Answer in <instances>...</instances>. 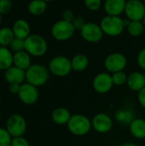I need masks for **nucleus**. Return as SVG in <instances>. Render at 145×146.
I'll use <instances>...</instances> for the list:
<instances>
[{
    "label": "nucleus",
    "instance_id": "nucleus-1",
    "mask_svg": "<svg viewBox=\"0 0 145 146\" xmlns=\"http://www.w3.org/2000/svg\"><path fill=\"white\" fill-rule=\"evenodd\" d=\"M50 78V71L48 68L42 64H32L26 70V82L40 87L44 86Z\"/></svg>",
    "mask_w": 145,
    "mask_h": 146
},
{
    "label": "nucleus",
    "instance_id": "nucleus-2",
    "mask_svg": "<svg viewBox=\"0 0 145 146\" xmlns=\"http://www.w3.org/2000/svg\"><path fill=\"white\" fill-rule=\"evenodd\" d=\"M25 50L31 56L40 57L44 56L48 50L46 39L37 33H31L25 40Z\"/></svg>",
    "mask_w": 145,
    "mask_h": 146
},
{
    "label": "nucleus",
    "instance_id": "nucleus-3",
    "mask_svg": "<svg viewBox=\"0 0 145 146\" xmlns=\"http://www.w3.org/2000/svg\"><path fill=\"white\" fill-rule=\"evenodd\" d=\"M99 25L103 33L109 37H116L121 35L126 27L124 20L121 16L108 15L101 20Z\"/></svg>",
    "mask_w": 145,
    "mask_h": 146
},
{
    "label": "nucleus",
    "instance_id": "nucleus-4",
    "mask_svg": "<svg viewBox=\"0 0 145 146\" xmlns=\"http://www.w3.org/2000/svg\"><path fill=\"white\" fill-rule=\"evenodd\" d=\"M69 132L75 136H84L90 133L92 126L91 121L81 114L73 115L67 124Z\"/></svg>",
    "mask_w": 145,
    "mask_h": 146
},
{
    "label": "nucleus",
    "instance_id": "nucleus-5",
    "mask_svg": "<svg viewBox=\"0 0 145 146\" xmlns=\"http://www.w3.org/2000/svg\"><path fill=\"white\" fill-rule=\"evenodd\" d=\"M48 69L56 77H66L73 71L71 60L65 56H54L49 62Z\"/></svg>",
    "mask_w": 145,
    "mask_h": 146
},
{
    "label": "nucleus",
    "instance_id": "nucleus-6",
    "mask_svg": "<svg viewBox=\"0 0 145 146\" xmlns=\"http://www.w3.org/2000/svg\"><path fill=\"white\" fill-rule=\"evenodd\" d=\"M75 32V28L72 22L60 20L56 21L50 29L51 36L57 41H67L70 39Z\"/></svg>",
    "mask_w": 145,
    "mask_h": 146
},
{
    "label": "nucleus",
    "instance_id": "nucleus-7",
    "mask_svg": "<svg viewBox=\"0 0 145 146\" xmlns=\"http://www.w3.org/2000/svg\"><path fill=\"white\" fill-rule=\"evenodd\" d=\"M26 121L24 118V116H22L20 114L11 115L8 118L5 127V128L7 129V131L9 132L12 138L23 136L26 131Z\"/></svg>",
    "mask_w": 145,
    "mask_h": 146
},
{
    "label": "nucleus",
    "instance_id": "nucleus-8",
    "mask_svg": "<svg viewBox=\"0 0 145 146\" xmlns=\"http://www.w3.org/2000/svg\"><path fill=\"white\" fill-rule=\"evenodd\" d=\"M127 65L126 56L120 52H114L107 56L104 60V68L109 73L114 74L123 71Z\"/></svg>",
    "mask_w": 145,
    "mask_h": 146
},
{
    "label": "nucleus",
    "instance_id": "nucleus-9",
    "mask_svg": "<svg viewBox=\"0 0 145 146\" xmlns=\"http://www.w3.org/2000/svg\"><path fill=\"white\" fill-rule=\"evenodd\" d=\"M79 32L83 39L91 44L99 42L104 34L100 25L94 22H86Z\"/></svg>",
    "mask_w": 145,
    "mask_h": 146
},
{
    "label": "nucleus",
    "instance_id": "nucleus-10",
    "mask_svg": "<svg viewBox=\"0 0 145 146\" xmlns=\"http://www.w3.org/2000/svg\"><path fill=\"white\" fill-rule=\"evenodd\" d=\"M124 13L130 21H143L145 15L144 3L142 0H128Z\"/></svg>",
    "mask_w": 145,
    "mask_h": 146
},
{
    "label": "nucleus",
    "instance_id": "nucleus-11",
    "mask_svg": "<svg viewBox=\"0 0 145 146\" xmlns=\"http://www.w3.org/2000/svg\"><path fill=\"white\" fill-rule=\"evenodd\" d=\"M114 86L112 75L109 73L103 72L97 74L92 80V87L97 93L106 94Z\"/></svg>",
    "mask_w": 145,
    "mask_h": 146
},
{
    "label": "nucleus",
    "instance_id": "nucleus-12",
    "mask_svg": "<svg viewBox=\"0 0 145 146\" xmlns=\"http://www.w3.org/2000/svg\"><path fill=\"white\" fill-rule=\"evenodd\" d=\"M17 95L21 102L26 105L34 104L38 101L39 96L38 87L27 82H25L21 85V88Z\"/></svg>",
    "mask_w": 145,
    "mask_h": 146
},
{
    "label": "nucleus",
    "instance_id": "nucleus-13",
    "mask_svg": "<svg viewBox=\"0 0 145 146\" xmlns=\"http://www.w3.org/2000/svg\"><path fill=\"white\" fill-rule=\"evenodd\" d=\"M91 126L97 133H107L112 129L113 121L109 115L105 113H98L92 118Z\"/></svg>",
    "mask_w": 145,
    "mask_h": 146
},
{
    "label": "nucleus",
    "instance_id": "nucleus-14",
    "mask_svg": "<svg viewBox=\"0 0 145 146\" xmlns=\"http://www.w3.org/2000/svg\"><path fill=\"white\" fill-rule=\"evenodd\" d=\"M3 77L9 85H22L26 81V71L13 65L4 71Z\"/></svg>",
    "mask_w": 145,
    "mask_h": 146
},
{
    "label": "nucleus",
    "instance_id": "nucleus-15",
    "mask_svg": "<svg viewBox=\"0 0 145 146\" xmlns=\"http://www.w3.org/2000/svg\"><path fill=\"white\" fill-rule=\"evenodd\" d=\"M126 0H105L103 7L108 15L120 16L125 11Z\"/></svg>",
    "mask_w": 145,
    "mask_h": 146
},
{
    "label": "nucleus",
    "instance_id": "nucleus-16",
    "mask_svg": "<svg viewBox=\"0 0 145 146\" xmlns=\"http://www.w3.org/2000/svg\"><path fill=\"white\" fill-rule=\"evenodd\" d=\"M12 30L15 38L25 40L31 34V27L27 21L17 19L12 26Z\"/></svg>",
    "mask_w": 145,
    "mask_h": 146
},
{
    "label": "nucleus",
    "instance_id": "nucleus-17",
    "mask_svg": "<svg viewBox=\"0 0 145 146\" xmlns=\"http://www.w3.org/2000/svg\"><path fill=\"white\" fill-rule=\"evenodd\" d=\"M126 85L133 92H138L145 86V75L141 72H132L127 77Z\"/></svg>",
    "mask_w": 145,
    "mask_h": 146
},
{
    "label": "nucleus",
    "instance_id": "nucleus-18",
    "mask_svg": "<svg viewBox=\"0 0 145 146\" xmlns=\"http://www.w3.org/2000/svg\"><path fill=\"white\" fill-rule=\"evenodd\" d=\"M13 65L26 71L32 65L31 56L26 50L13 53Z\"/></svg>",
    "mask_w": 145,
    "mask_h": 146
},
{
    "label": "nucleus",
    "instance_id": "nucleus-19",
    "mask_svg": "<svg viewBox=\"0 0 145 146\" xmlns=\"http://www.w3.org/2000/svg\"><path fill=\"white\" fill-rule=\"evenodd\" d=\"M72 115L70 111L63 107H58L52 111L51 114V119L54 123L62 126V125H67L71 118Z\"/></svg>",
    "mask_w": 145,
    "mask_h": 146
},
{
    "label": "nucleus",
    "instance_id": "nucleus-20",
    "mask_svg": "<svg viewBox=\"0 0 145 146\" xmlns=\"http://www.w3.org/2000/svg\"><path fill=\"white\" fill-rule=\"evenodd\" d=\"M131 134L138 139H145V120L142 118H135L129 125Z\"/></svg>",
    "mask_w": 145,
    "mask_h": 146
},
{
    "label": "nucleus",
    "instance_id": "nucleus-21",
    "mask_svg": "<svg viewBox=\"0 0 145 146\" xmlns=\"http://www.w3.org/2000/svg\"><path fill=\"white\" fill-rule=\"evenodd\" d=\"M13 66V52L9 47L0 46V70L5 71Z\"/></svg>",
    "mask_w": 145,
    "mask_h": 146
},
{
    "label": "nucleus",
    "instance_id": "nucleus-22",
    "mask_svg": "<svg viewBox=\"0 0 145 146\" xmlns=\"http://www.w3.org/2000/svg\"><path fill=\"white\" fill-rule=\"evenodd\" d=\"M72 69L75 72H83L85 71L89 65V58L85 54H76L71 59Z\"/></svg>",
    "mask_w": 145,
    "mask_h": 146
},
{
    "label": "nucleus",
    "instance_id": "nucleus-23",
    "mask_svg": "<svg viewBox=\"0 0 145 146\" xmlns=\"http://www.w3.org/2000/svg\"><path fill=\"white\" fill-rule=\"evenodd\" d=\"M47 9V3L44 0H31L27 4V11L30 15L38 16L43 15Z\"/></svg>",
    "mask_w": 145,
    "mask_h": 146
},
{
    "label": "nucleus",
    "instance_id": "nucleus-24",
    "mask_svg": "<svg viewBox=\"0 0 145 146\" xmlns=\"http://www.w3.org/2000/svg\"><path fill=\"white\" fill-rule=\"evenodd\" d=\"M115 119L121 124L129 126L135 119V114L130 109H121L115 113Z\"/></svg>",
    "mask_w": 145,
    "mask_h": 146
},
{
    "label": "nucleus",
    "instance_id": "nucleus-25",
    "mask_svg": "<svg viewBox=\"0 0 145 146\" xmlns=\"http://www.w3.org/2000/svg\"><path fill=\"white\" fill-rule=\"evenodd\" d=\"M13 30L9 27H0V46L8 47L15 38Z\"/></svg>",
    "mask_w": 145,
    "mask_h": 146
},
{
    "label": "nucleus",
    "instance_id": "nucleus-26",
    "mask_svg": "<svg viewBox=\"0 0 145 146\" xmlns=\"http://www.w3.org/2000/svg\"><path fill=\"white\" fill-rule=\"evenodd\" d=\"M127 32L132 37H139L143 34L144 31V26L142 21H131L130 24L128 25Z\"/></svg>",
    "mask_w": 145,
    "mask_h": 146
},
{
    "label": "nucleus",
    "instance_id": "nucleus-27",
    "mask_svg": "<svg viewBox=\"0 0 145 146\" xmlns=\"http://www.w3.org/2000/svg\"><path fill=\"white\" fill-rule=\"evenodd\" d=\"M112 75V80L114 83V86H121L127 82V75L124 71H120L116 72L111 74Z\"/></svg>",
    "mask_w": 145,
    "mask_h": 146
},
{
    "label": "nucleus",
    "instance_id": "nucleus-28",
    "mask_svg": "<svg viewBox=\"0 0 145 146\" xmlns=\"http://www.w3.org/2000/svg\"><path fill=\"white\" fill-rule=\"evenodd\" d=\"M12 139L6 128L0 127V146H10Z\"/></svg>",
    "mask_w": 145,
    "mask_h": 146
},
{
    "label": "nucleus",
    "instance_id": "nucleus-29",
    "mask_svg": "<svg viewBox=\"0 0 145 146\" xmlns=\"http://www.w3.org/2000/svg\"><path fill=\"white\" fill-rule=\"evenodd\" d=\"M9 48L10 49V50L15 53V52H18V51H21V50H25V43L23 39L18 38H15L13 39V41L10 43Z\"/></svg>",
    "mask_w": 145,
    "mask_h": 146
},
{
    "label": "nucleus",
    "instance_id": "nucleus-30",
    "mask_svg": "<svg viewBox=\"0 0 145 146\" xmlns=\"http://www.w3.org/2000/svg\"><path fill=\"white\" fill-rule=\"evenodd\" d=\"M85 6L91 11H97L102 7V0H84Z\"/></svg>",
    "mask_w": 145,
    "mask_h": 146
},
{
    "label": "nucleus",
    "instance_id": "nucleus-31",
    "mask_svg": "<svg viewBox=\"0 0 145 146\" xmlns=\"http://www.w3.org/2000/svg\"><path fill=\"white\" fill-rule=\"evenodd\" d=\"M12 6L11 0H0V14L2 15L9 14L12 9Z\"/></svg>",
    "mask_w": 145,
    "mask_h": 146
},
{
    "label": "nucleus",
    "instance_id": "nucleus-32",
    "mask_svg": "<svg viewBox=\"0 0 145 146\" xmlns=\"http://www.w3.org/2000/svg\"><path fill=\"white\" fill-rule=\"evenodd\" d=\"M10 146H30V144L26 139L21 136V137L13 138Z\"/></svg>",
    "mask_w": 145,
    "mask_h": 146
},
{
    "label": "nucleus",
    "instance_id": "nucleus-33",
    "mask_svg": "<svg viewBox=\"0 0 145 146\" xmlns=\"http://www.w3.org/2000/svg\"><path fill=\"white\" fill-rule=\"evenodd\" d=\"M137 62H138V66L142 68L145 70V47L143 48L139 53L138 54V57H137Z\"/></svg>",
    "mask_w": 145,
    "mask_h": 146
},
{
    "label": "nucleus",
    "instance_id": "nucleus-34",
    "mask_svg": "<svg viewBox=\"0 0 145 146\" xmlns=\"http://www.w3.org/2000/svg\"><path fill=\"white\" fill-rule=\"evenodd\" d=\"M72 23H73L75 30H79L80 31V29L83 27V26L86 22L85 21V20H84L83 17H81V16H75V18H74V20L73 21Z\"/></svg>",
    "mask_w": 145,
    "mask_h": 146
},
{
    "label": "nucleus",
    "instance_id": "nucleus-35",
    "mask_svg": "<svg viewBox=\"0 0 145 146\" xmlns=\"http://www.w3.org/2000/svg\"><path fill=\"white\" fill-rule=\"evenodd\" d=\"M62 20L66 21H69V22H73V21L74 20L75 18V15H74V13L70 10V9H66L62 12Z\"/></svg>",
    "mask_w": 145,
    "mask_h": 146
},
{
    "label": "nucleus",
    "instance_id": "nucleus-36",
    "mask_svg": "<svg viewBox=\"0 0 145 146\" xmlns=\"http://www.w3.org/2000/svg\"><path fill=\"white\" fill-rule=\"evenodd\" d=\"M138 100L139 104L145 109V86L138 92Z\"/></svg>",
    "mask_w": 145,
    "mask_h": 146
},
{
    "label": "nucleus",
    "instance_id": "nucleus-37",
    "mask_svg": "<svg viewBox=\"0 0 145 146\" xmlns=\"http://www.w3.org/2000/svg\"><path fill=\"white\" fill-rule=\"evenodd\" d=\"M20 88H21V85H18V84H10V85H9V91L12 94H16L17 95L19 91H20Z\"/></svg>",
    "mask_w": 145,
    "mask_h": 146
},
{
    "label": "nucleus",
    "instance_id": "nucleus-38",
    "mask_svg": "<svg viewBox=\"0 0 145 146\" xmlns=\"http://www.w3.org/2000/svg\"><path fill=\"white\" fill-rule=\"evenodd\" d=\"M120 146H138L136 144H133V143H125V144H122Z\"/></svg>",
    "mask_w": 145,
    "mask_h": 146
},
{
    "label": "nucleus",
    "instance_id": "nucleus-39",
    "mask_svg": "<svg viewBox=\"0 0 145 146\" xmlns=\"http://www.w3.org/2000/svg\"><path fill=\"white\" fill-rule=\"evenodd\" d=\"M143 24H144V27H145V15H144V19H143Z\"/></svg>",
    "mask_w": 145,
    "mask_h": 146
},
{
    "label": "nucleus",
    "instance_id": "nucleus-40",
    "mask_svg": "<svg viewBox=\"0 0 145 146\" xmlns=\"http://www.w3.org/2000/svg\"><path fill=\"white\" fill-rule=\"evenodd\" d=\"M1 22H2V15L0 14V25H1Z\"/></svg>",
    "mask_w": 145,
    "mask_h": 146
},
{
    "label": "nucleus",
    "instance_id": "nucleus-41",
    "mask_svg": "<svg viewBox=\"0 0 145 146\" xmlns=\"http://www.w3.org/2000/svg\"><path fill=\"white\" fill-rule=\"evenodd\" d=\"M44 1H45L46 3H49V2H51V1H53V0H44Z\"/></svg>",
    "mask_w": 145,
    "mask_h": 146
},
{
    "label": "nucleus",
    "instance_id": "nucleus-42",
    "mask_svg": "<svg viewBox=\"0 0 145 146\" xmlns=\"http://www.w3.org/2000/svg\"><path fill=\"white\" fill-rule=\"evenodd\" d=\"M1 119H2V115H1V113H0V121H1Z\"/></svg>",
    "mask_w": 145,
    "mask_h": 146
},
{
    "label": "nucleus",
    "instance_id": "nucleus-43",
    "mask_svg": "<svg viewBox=\"0 0 145 146\" xmlns=\"http://www.w3.org/2000/svg\"><path fill=\"white\" fill-rule=\"evenodd\" d=\"M142 1H143V2L144 3V4H145V0H142Z\"/></svg>",
    "mask_w": 145,
    "mask_h": 146
},
{
    "label": "nucleus",
    "instance_id": "nucleus-44",
    "mask_svg": "<svg viewBox=\"0 0 145 146\" xmlns=\"http://www.w3.org/2000/svg\"></svg>",
    "mask_w": 145,
    "mask_h": 146
}]
</instances>
